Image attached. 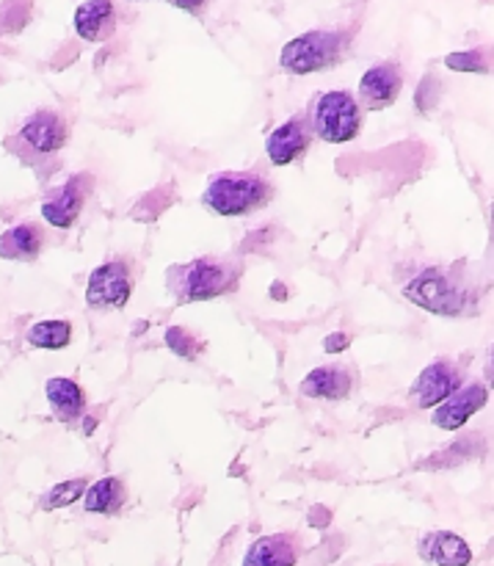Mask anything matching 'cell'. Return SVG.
Here are the masks:
<instances>
[{"instance_id": "20", "label": "cell", "mask_w": 494, "mask_h": 566, "mask_svg": "<svg viewBox=\"0 0 494 566\" xmlns=\"http://www.w3.org/2000/svg\"><path fill=\"white\" fill-rule=\"evenodd\" d=\"M25 340L39 352H61L72 343V324L70 321H39L25 332Z\"/></svg>"}, {"instance_id": "22", "label": "cell", "mask_w": 494, "mask_h": 566, "mask_svg": "<svg viewBox=\"0 0 494 566\" xmlns=\"http://www.w3.org/2000/svg\"><path fill=\"white\" fill-rule=\"evenodd\" d=\"M166 346H169L171 354H177L180 359H188V363L199 359L204 352L202 337L197 332L186 329V326H169L166 329Z\"/></svg>"}, {"instance_id": "10", "label": "cell", "mask_w": 494, "mask_h": 566, "mask_svg": "<svg viewBox=\"0 0 494 566\" xmlns=\"http://www.w3.org/2000/svg\"><path fill=\"white\" fill-rule=\"evenodd\" d=\"M313 138L315 136L307 114H296L269 133V138H265V153H269V160L274 166H291L309 153Z\"/></svg>"}, {"instance_id": "5", "label": "cell", "mask_w": 494, "mask_h": 566, "mask_svg": "<svg viewBox=\"0 0 494 566\" xmlns=\"http://www.w3.org/2000/svg\"><path fill=\"white\" fill-rule=\"evenodd\" d=\"M313 136L326 144H348L362 133V108L351 92H324L307 111Z\"/></svg>"}, {"instance_id": "13", "label": "cell", "mask_w": 494, "mask_h": 566, "mask_svg": "<svg viewBox=\"0 0 494 566\" xmlns=\"http://www.w3.org/2000/svg\"><path fill=\"white\" fill-rule=\"evenodd\" d=\"M357 387V376L346 365H320L313 368L298 385V392L313 401H346Z\"/></svg>"}, {"instance_id": "18", "label": "cell", "mask_w": 494, "mask_h": 566, "mask_svg": "<svg viewBox=\"0 0 494 566\" xmlns=\"http://www.w3.org/2000/svg\"><path fill=\"white\" fill-rule=\"evenodd\" d=\"M83 512L86 514H103V517H116L125 512L130 492L119 475H105V479L92 481L83 492Z\"/></svg>"}, {"instance_id": "16", "label": "cell", "mask_w": 494, "mask_h": 566, "mask_svg": "<svg viewBox=\"0 0 494 566\" xmlns=\"http://www.w3.org/2000/svg\"><path fill=\"white\" fill-rule=\"evenodd\" d=\"M75 33L83 42H108L116 31V9L111 0H86L75 9L72 17Z\"/></svg>"}, {"instance_id": "4", "label": "cell", "mask_w": 494, "mask_h": 566, "mask_svg": "<svg viewBox=\"0 0 494 566\" xmlns=\"http://www.w3.org/2000/svg\"><path fill=\"white\" fill-rule=\"evenodd\" d=\"M351 48L346 31H307L291 39L280 53V66L291 75H313V72L335 70Z\"/></svg>"}, {"instance_id": "3", "label": "cell", "mask_w": 494, "mask_h": 566, "mask_svg": "<svg viewBox=\"0 0 494 566\" xmlns=\"http://www.w3.org/2000/svg\"><path fill=\"white\" fill-rule=\"evenodd\" d=\"M274 197V182L263 171H219L210 177L202 193V205L224 219H243V216L263 210Z\"/></svg>"}, {"instance_id": "26", "label": "cell", "mask_w": 494, "mask_h": 566, "mask_svg": "<svg viewBox=\"0 0 494 566\" xmlns=\"http://www.w3.org/2000/svg\"><path fill=\"white\" fill-rule=\"evenodd\" d=\"M204 3H208V0H175L177 9L188 11V14H202Z\"/></svg>"}, {"instance_id": "2", "label": "cell", "mask_w": 494, "mask_h": 566, "mask_svg": "<svg viewBox=\"0 0 494 566\" xmlns=\"http://www.w3.org/2000/svg\"><path fill=\"white\" fill-rule=\"evenodd\" d=\"M403 296L423 307L425 313L456 318V315H467L473 310L475 282L464 263L429 265L403 287Z\"/></svg>"}, {"instance_id": "6", "label": "cell", "mask_w": 494, "mask_h": 566, "mask_svg": "<svg viewBox=\"0 0 494 566\" xmlns=\"http://www.w3.org/2000/svg\"><path fill=\"white\" fill-rule=\"evenodd\" d=\"M133 287H136L133 260L116 254L88 274L86 304L97 313H116V310L127 307Z\"/></svg>"}, {"instance_id": "25", "label": "cell", "mask_w": 494, "mask_h": 566, "mask_svg": "<svg viewBox=\"0 0 494 566\" xmlns=\"http://www.w3.org/2000/svg\"><path fill=\"white\" fill-rule=\"evenodd\" d=\"M348 346H351V335H346V332H332V335L324 337V348L329 354L346 352Z\"/></svg>"}, {"instance_id": "14", "label": "cell", "mask_w": 494, "mask_h": 566, "mask_svg": "<svg viewBox=\"0 0 494 566\" xmlns=\"http://www.w3.org/2000/svg\"><path fill=\"white\" fill-rule=\"evenodd\" d=\"M302 558V539L291 531L260 536L249 545L241 566H296Z\"/></svg>"}, {"instance_id": "12", "label": "cell", "mask_w": 494, "mask_h": 566, "mask_svg": "<svg viewBox=\"0 0 494 566\" xmlns=\"http://www.w3.org/2000/svg\"><path fill=\"white\" fill-rule=\"evenodd\" d=\"M486 403H490V387L481 385V381H473V385H464L462 390L453 392L448 401H442L440 407L434 409L431 423L442 431H459L473 415H479Z\"/></svg>"}, {"instance_id": "8", "label": "cell", "mask_w": 494, "mask_h": 566, "mask_svg": "<svg viewBox=\"0 0 494 566\" xmlns=\"http://www.w3.org/2000/svg\"><path fill=\"white\" fill-rule=\"evenodd\" d=\"M94 191L92 175H72L61 188H55L48 199L42 202V219L55 230H70L75 221L81 219L83 208H86L88 197Z\"/></svg>"}, {"instance_id": "15", "label": "cell", "mask_w": 494, "mask_h": 566, "mask_svg": "<svg viewBox=\"0 0 494 566\" xmlns=\"http://www.w3.org/2000/svg\"><path fill=\"white\" fill-rule=\"evenodd\" d=\"M44 396H48L50 412L55 415V420L72 426L81 423L86 418V390L77 385L75 379H66V376H53V379L44 381Z\"/></svg>"}, {"instance_id": "17", "label": "cell", "mask_w": 494, "mask_h": 566, "mask_svg": "<svg viewBox=\"0 0 494 566\" xmlns=\"http://www.w3.org/2000/svg\"><path fill=\"white\" fill-rule=\"evenodd\" d=\"M420 558L434 566H470L473 551L467 542L453 531H429L418 545Z\"/></svg>"}, {"instance_id": "7", "label": "cell", "mask_w": 494, "mask_h": 566, "mask_svg": "<svg viewBox=\"0 0 494 566\" xmlns=\"http://www.w3.org/2000/svg\"><path fill=\"white\" fill-rule=\"evenodd\" d=\"M464 387V368L456 359H434L418 374V379L409 387V401L418 409H437L442 401Z\"/></svg>"}, {"instance_id": "21", "label": "cell", "mask_w": 494, "mask_h": 566, "mask_svg": "<svg viewBox=\"0 0 494 566\" xmlns=\"http://www.w3.org/2000/svg\"><path fill=\"white\" fill-rule=\"evenodd\" d=\"M88 484H92V481H88L86 475L61 481V484L50 486V490L39 497V509H42V512H59V509L75 506V503L83 497V492H86Z\"/></svg>"}, {"instance_id": "24", "label": "cell", "mask_w": 494, "mask_h": 566, "mask_svg": "<svg viewBox=\"0 0 494 566\" xmlns=\"http://www.w3.org/2000/svg\"><path fill=\"white\" fill-rule=\"evenodd\" d=\"M440 94H442V83L437 75H425L418 86V108L420 111H431L437 108L440 103Z\"/></svg>"}, {"instance_id": "11", "label": "cell", "mask_w": 494, "mask_h": 566, "mask_svg": "<svg viewBox=\"0 0 494 566\" xmlns=\"http://www.w3.org/2000/svg\"><path fill=\"white\" fill-rule=\"evenodd\" d=\"M403 92V70L398 61H381L359 77V108L385 111Z\"/></svg>"}, {"instance_id": "9", "label": "cell", "mask_w": 494, "mask_h": 566, "mask_svg": "<svg viewBox=\"0 0 494 566\" xmlns=\"http://www.w3.org/2000/svg\"><path fill=\"white\" fill-rule=\"evenodd\" d=\"M20 142L36 155H55L70 142V122L61 111L42 108L22 122Z\"/></svg>"}, {"instance_id": "23", "label": "cell", "mask_w": 494, "mask_h": 566, "mask_svg": "<svg viewBox=\"0 0 494 566\" xmlns=\"http://www.w3.org/2000/svg\"><path fill=\"white\" fill-rule=\"evenodd\" d=\"M445 66L456 72H490V55L486 50H459L445 55Z\"/></svg>"}, {"instance_id": "1", "label": "cell", "mask_w": 494, "mask_h": 566, "mask_svg": "<svg viewBox=\"0 0 494 566\" xmlns=\"http://www.w3.org/2000/svg\"><path fill=\"white\" fill-rule=\"evenodd\" d=\"M243 280V263L224 254H204L191 263H175L166 269V291L177 304L213 302L235 293Z\"/></svg>"}, {"instance_id": "19", "label": "cell", "mask_w": 494, "mask_h": 566, "mask_svg": "<svg viewBox=\"0 0 494 566\" xmlns=\"http://www.w3.org/2000/svg\"><path fill=\"white\" fill-rule=\"evenodd\" d=\"M44 230L36 221H25L0 235V258L11 263H33L44 249Z\"/></svg>"}]
</instances>
